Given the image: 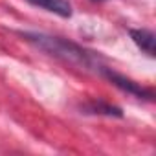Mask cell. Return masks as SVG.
I'll return each instance as SVG.
<instances>
[{"label":"cell","instance_id":"6","mask_svg":"<svg viewBox=\"0 0 156 156\" xmlns=\"http://www.w3.org/2000/svg\"><path fill=\"white\" fill-rule=\"evenodd\" d=\"M96 2H103V0H96Z\"/></svg>","mask_w":156,"mask_h":156},{"label":"cell","instance_id":"1","mask_svg":"<svg viewBox=\"0 0 156 156\" xmlns=\"http://www.w3.org/2000/svg\"><path fill=\"white\" fill-rule=\"evenodd\" d=\"M24 37L33 42L35 46H39L41 50L48 51L50 55H55L59 59H64L68 62H75V64H81V66H94L99 68V62H96V55L83 50L81 46H77L73 42H68L66 39L61 37H50V35H42V33H24Z\"/></svg>","mask_w":156,"mask_h":156},{"label":"cell","instance_id":"4","mask_svg":"<svg viewBox=\"0 0 156 156\" xmlns=\"http://www.w3.org/2000/svg\"><path fill=\"white\" fill-rule=\"evenodd\" d=\"M130 37L141 51L154 57V33L151 30H130Z\"/></svg>","mask_w":156,"mask_h":156},{"label":"cell","instance_id":"2","mask_svg":"<svg viewBox=\"0 0 156 156\" xmlns=\"http://www.w3.org/2000/svg\"><path fill=\"white\" fill-rule=\"evenodd\" d=\"M101 72L107 75L108 81H112L118 88L125 90L127 94H132V96H136V98H140V99H141V98H143V99H152V90L143 88L140 83L129 79V77H125V75H121V73H118V72H112L110 68H105V66H101Z\"/></svg>","mask_w":156,"mask_h":156},{"label":"cell","instance_id":"3","mask_svg":"<svg viewBox=\"0 0 156 156\" xmlns=\"http://www.w3.org/2000/svg\"><path fill=\"white\" fill-rule=\"evenodd\" d=\"M31 6H37L41 9H46L50 13H55L62 19L72 17V6L68 0H28Z\"/></svg>","mask_w":156,"mask_h":156},{"label":"cell","instance_id":"5","mask_svg":"<svg viewBox=\"0 0 156 156\" xmlns=\"http://www.w3.org/2000/svg\"><path fill=\"white\" fill-rule=\"evenodd\" d=\"M85 110L88 114H105V116H118L121 118V110L108 105V103H103V101H90L88 105H85Z\"/></svg>","mask_w":156,"mask_h":156}]
</instances>
